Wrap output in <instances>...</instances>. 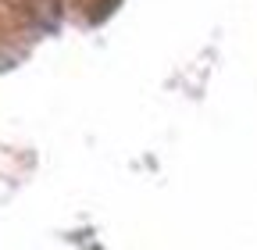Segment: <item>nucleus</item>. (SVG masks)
Here are the masks:
<instances>
[]
</instances>
